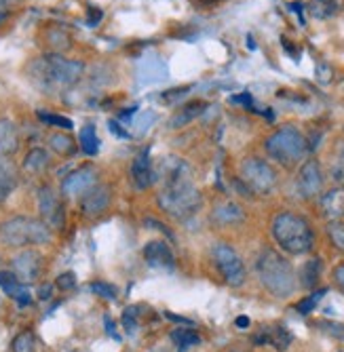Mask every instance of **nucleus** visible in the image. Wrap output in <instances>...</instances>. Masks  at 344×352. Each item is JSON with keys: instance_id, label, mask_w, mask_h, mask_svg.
Masks as SVG:
<instances>
[{"instance_id": "a878e982", "label": "nucleus", "mask_w": 344, "mask_h": 352, "mask_svg": "<svg viewBox=\"0 0 344 352\" xmlns=\"http://www.w3.org/2000/svg\"><path fill=\"white\" fill-rule=\"evenodd\" d=\"M203 110H205V104H203V102H191V104H186V106L169 120V126H171V129H180V126L189 124V122H193L197 116H201Z\"/></svg>"}, {"instance_id": "a19ab883", "label": "nucleus", "mask_w": 344, "mask_h": 352, "mask_svg": "<svg viewBox=\"0 0 344 352\" xmlns=\"http://www.w3.org/2000/svg\"><path fill=\"white\" fill-rule=\"evenodd\" d=\"M334 283H336L338 289L344 294V264H340V266L334 268Z\"/></svg>"}, {"instance_id": "ddd939ff", "label": "nucleus", "mask_w": 344, "mask_h": 352, "mask_svg": "<svg viewBox=\"0 0 344 352\" xmlns=\"http://www.w3.org/2000/svg\"><path fill=\"white\" fill-rule=\"evenodd\" d=\"M110 201H112L110 186L96 184L80 197V209L87 217H96V215H102L110 207Z\"/></svg>"}, {"instance_id": "a18cd8bd", "label": "nucleus", "mask_w": 344, "mask_h": 352, "mask_svg": "<svg viewBox=\"0 0 344 352\" xmlns=\"http://www.w3.org/2000/svg\"><path fill=\"white\" fill-rule=\"evenodd\" d=\"M100 17H102V13H100V11H93V9H91V17H89V23H91V25H93V23H98V21H100Z\"/></svg>"}, {"instance_id": "79ce46f5", "label": "nucleus", "mask_w": 344, "mask_h": 352, "mask_svg": "<svg viewBox=\"0 0 344 352\" xmlns=\"http://www.w3.org/2000/svg\"><path fill=\"white\" fill-rule=\"evenodd\" d=\"M108 126H110V131H112L114 135H118V138H129V133H127V131H122V129H120V124H118L116 120H110Z\"/></svg>"}, {"instance_id": "20e7f679", "label": "nucleus", "mask_w": 344, "mask_h": 352, "mask_svg": "<svg viewBox=\"0 0 344 352\" xmlns=\"http://www.w3.org/2000/svg\"><path fill=\"white\" fill-rule=\"evenodd\" d=\"M159 205L175 219H189L191 215H195L201 207V195L193 184V177L163 184Z\"/></svg>"}, {"instance_id": "49530a36", "label": "nucleus", "mask_w": 344, "mask_h": 352, "mask_svg": "<svg viewBox=\"0 0 344 352\" xmlns=\"http://www.w3.org/2000/svg\"><path fill=\"white\" fill-rule=\"evenodd\" d=\"M237 325H239V327H247V325H249V318L239 316V318H237Z\"/></svg>"}, {"instance_id": "1a4fd4ad", "label": "nucleus", "mask_w": 344, "mask_h": 352, "mask_svg": "<svg viewBox=\"0 0 344 352\" xmlns=\"http://www.w3.org/2000/svg\"><path fill=\"white\" fill-rule=\"evenodd\" d=\"M11 266H13V274L21 285H32L41 278L45 262L36 249H21L11 260Z\"/></svg>"}, {"instance_id": "e433bc0d", "label": "nucleus", "mask_w": 344, "mask_h": 352, "mask_svg": "<svg viewBox=\"0 0 344 352\" xmlns=\"http://www.w3.org/2000/svg\"><path fill=\"white\" fill-rule=\"evenodd\" d=\"M154 120H156V114H154V112H142V114L136 118L133 126H138V133H144V131L150 129V124H152Z\"/></svg>"}, {"instance_id": "7c9ffc66", "label": "nucleus", "mask_w": 344, "mask_h": 352, "mask_svg": "<svg viewBox=\"0 0 344 352\" xmlns=\"http://www.w3.org/2000/svg\"><path fill=\"white\" fill-rule=\"evenodd\" d=\"M171 340L175 342V346L180 348V350H186V348H191V346H197L201 340H199V336L193 331V329H175L173 333H171Z\"/></svg>"}, {"instance_id": "39448f33", "label": "nucleus", "mask_w": 344, "mask_h": 352, "mask_svg": "<svg viewBox=\"0 0 344 352\" xmlns=\"http://www.w3.org/2000/svg\"><path fill=\"white\" fill-rule=\"evenodd\" d=\"M51 228L43 219L15 215L0 223V241L9 247H28V245H47L51 241Z\"/></svg>"}, {"instance_id": "c85d7f7f", "label": "nucleus", "mask_w": 344, "mask_h": 352, "mask_svg": "<svg viewBox=\"0 0 344 352\" xmlns=\"http://www.w3.org/2000/svg\"><path fill=\"white\" fill-rule=\"evenodd\" d=\"M78 144L83 148V152L87 154H96L100 150V140H98V133H96V126L93 124H87L80 129V135H78Z\"/></svg>"}, {"instance_id": "2f4dec72", "label": "nucleus", "mask_w": 344, "mask_h": 352, "mask_svg": "<svg viewBox=\"0 0 344 352\" xmlns=\"http://www.w3.org/2000/svg\"><path fill=\"white\" fill-rule=\"evenodd\" d=\"M39 118L49 124V126H59V129H64V131H70L72 129V120L66 118V116H61V114H51V112H39Z\"/></svg>"}, {"instance_id": "6e6552de", "label": "nucleus", "mask_w": 344, "mask_h": 352, "mask_svg": "<svg viewBox=\"0 0 344 352\" xmlns=\"http://www.w3.org/2000/svg\"><path fill=\"white\" fill-rule=\"evenodd\" d=\"M211 255H213L217 270H220V274L230 287H241L245 283V266L239 258V253L230 245L215 243L211 249Z\"/></svg>"}, {"instance_id": "4c0bfd02", "label": "nucleus", "mask_w": 344, "mask_h": 352, "mask_svg": "<svg viewBox=\"0 0 344 352\" xmlns=\"http://www.w3.org/2000/svg\"><path fill=\"white\" fill-rule=\"evenodd\" d=\"M91 289L96 292L98 296L106 298V300H114V298H116V289H114L112 285H106V283H93V285H91Z\"/></svg>"}, {"instance_id": "f8f14e48", "label": "nucleus", "mask_w": 344, "mask_h": 352, "mask_svg": "<svg viewBox=\"0 0 344 352\" xmlns=\"http://www.w3.org/2000/svg\"><path fill=\"white\" fill-rule=\"evenodd\" d=\"M96 184H98V171L93 167H80L64 177V182H61V195L72 197V199L83 197L85 192Z\"/></svg>"}, {"instance_id": "9b49d317", "label": "nucleus", "mask_w": 344, "mask_h": 352, "mask_svg": "<svg viewBox=\"0 0 344 352\" xmlns=\"http://www.w3.org/2000/svg\"><path fill=\"white\" fill-rule=\"evenodd\" d=\"M296 188H298L302 199H315V197L321 195V190H323V171H321L319 161L310 158V161L302 163V167L298 171Z\"/></svg>"}, {"instance_id": "f257e3e1", "label": "nucleus", "mask_w": 344, "mask_h": 352, "mask_svg": "<svg viewBox=\"0 0 344 352\" xmlns=\"http://www.w3.org/2000/svg\"><path fill=\"white\" fill-rule=\"evenodd\" d=\"M260 283L275 298H290L296 292V272L292 264L275 249H262L256 262Z\"/></svg>"}, {"instance_id": "cd10ccee", "label": "nucleus", "mask_w": 344, "mask_h": 352, "mask_svg": "<svg viewBox=\"0 0 344 352\" xmlns=\"http://www.w3.org/2000/svg\"><path fill=\"white\" fill-rule=\"evenodd\" d=\"M321 276V260H308L302 270H300V278H302V285L306 287V289H310V287H315L317 280Z\"/></svg>"}, {"instance_id": "a211bd4d", "label": "nucleus", "mask_w": 344, "mask_h": 352, "mask_svg": "<svg viewBox=\"0 0 344 352\" xmlns=\"http://www.w3.org/2000/svg\"><path fill=\"white\" fill-rule=\"evenodd\" d=\"M43 41L45 45L53 51V53H64L72 47V36L66 28L61 25H49L45 32H43Z\"/></svg>"}, {"instance_id": "dca6fc26", "label": "nucleus", "mask_w": 344, "mask_h": 352, "mask_svg": "<svg viewBox=\"0 0 344 352\" xmlns=\"http://www.w3.org/2000/svg\"><path fill=\"white\" fill-rule=\"evenodd\" d=\"M19 129L9 118H0V156H13L19 150Z\"/></svg>"}, {"instance_id": "393cba45", "label": "nucleus", "mask_w": 344, "mask_h": 352, "mask_svg": "<svg viewBox=\"0 0 344 352\" xmlns=\"http://www.w3.org/2000/svg\"><path fill=\"white\" fill-rule=\"evenodd\" d=\"M49 146L55 154L59 156H72L78 148V144L74 142L72 135H68L66 131H57L49 135Z\"/></svg>"}, {"instance_id": "aec40b11", "label": "nucleus", "mask_w": 344, "mask_h": 352, "mask_svg": "<svg viewBox=\"0 0 344 352\" xmlns=\"http://www.w3.org/2000/svg\"><path fill=\"white\" fill-rule=\"evenodd\" d=\"M0 287H3L9 298L17 300L21 306L30 304V294L25 292V287L17 280V276L13 272H7V270L0 272Z\"/></svg>"}, {"instance_id": "423d86ee", "label": "nucleus", "mask_w": 344, "mask_h": 352, "mask_svg": "<svg viewBox=\"0 0 344 352\" xmlns=\"http://www.w3.org/2000/svg\"><path fill=\"white\" fill-rule=\"evenodd\" d=\"M264 148H266V154L272 158V161L292 169L306 156L308 144H306V138L302 135L300 129L288 124V126H281V129H277L266 140Z\"/></svg>"}, {"instance_id": "2eb2a0df", "label": "nucleus", "mask_w": 344, "mask_h": 352, "mask_svg": "<svg viewBox=\"0 0 344 352\" xmlns=\"http://www.w3.org/2000/svg\"><path fill=\"white\" fill-rule=\"evenodd\" d=\"M321 211L330 221H344V184L332 188L321 197Z\"/></svg>"}, {"instance_id": "c03bdc74", "label": "nucleus", "mask_w": 344, "mask_h": 352, "mask_svg": "<svg viewBox=\"0 0 344 352\" xmlns=\"http://www.w3.org/2000/svg\"><path fill=\"white\" fill-rule=\"evenodd\" d=\"M49 298H51V287L49 285L41 287V300H49Z\"/></svg>"}, {"instance_id": "0eeeda50", "label": "nucleus", "mask_w": 344, "mask_h": 352, "mask_svg": "<svg viewBox=\"0 0 344 352\" xmlns=\"http://www.w3.org/2000/svg\"><path fill=\"white\" fill-rule=\"evenodd\" d=\"M241 179L245 182L247 190L256 192V195H268L277 186L275 169L258 156H249L241 163Z\"/></svg>"}, {"instance_id": "f03ea898", "label": "nucleus", "mask_w": 344, "mask_h": 352, "mask_svg": "<svg viewBox=\"0 0 344 352\" xmlns=\"http://www.w3.org/2000/svg\"><path fill=\"white\" fill-rule=\"evenodd\" d=\"M30 72H32V76L45 89L72 87L83 76L85 63L76 61V59H68V57L59 55V53H49V55L36 59L32 66H30Z\"/></svg>"}, {"instance_id": "7ed1b4c3", "label": "nucleus", "mask_w": 344, "mask_h": 352, "mask_svg": "<svg viewBox=\"0 0 344 352\" xmlns=\"http://www.w3.org/2000/svg\"><path fill=\"white\" fill-rule=\"evenodd\" d=\"M272 236L281 249L292 255L308 253L312 249V243H315L310 223L302 215L292 211H283L272 219Z\"/></svg>"}, {"instance_id": "6ab92c4d", "label": "nucleus", "mask_w": 344, "mask_h": 352, "mask_svg": "<svg viewBox=\"0 0 344 352\" xmlns=\"http://www.w3.org/2000/svg\"><path fill=\"white\" fill-rule=\"evenodd\" d=\"M131 177H133V184L140 188V190H146L152 182H154V169H152V163L148 154H140L133 165H131Z\"/></svg>"}, {"instance_id": "72a5a7b5", "label": "nucleus", "mask_w": 344, "mask_h": 352, "mask_svg": "<svg viewBox=\"0 0 344 352\" xmlns=\"http://www.w3.org/2000/svg\"><path fill=\"white\" fill-rule=\"evenodd\" d=\"M13 352H34V336L30 331H21L13 340Z\"/></svg>"}, {"instance_id": "5701e85b", "label": "nucleus", "mask_w": 344, "mask_h": 352, "mask_svg": "<svg viewBox=\"0 0 344 352\" xmlns=\"http://www.w3.org/2000/svg\"><path fill=\"white\" fill-rule=\"evenodd\" d=\"M258 344H270L275 346L277 350H286L290 344H292V333L286 329V327H266L262 329V333L256 338Z\"/></svg>"}, {"instance_id": "c756f323", "label": "nucleus", "mask_w": 344, "mask_h": 352, "mask_svg": "<svg viewBox=\"0 0 344 352\" xmlns=\"http://www.w3.org/2000/svg\"><path fill=\"white\" fill-rule=\"evenodd\" d=\"M330 175L338 186L344 184V142L336 148L334 161H332V167H330Z\"/></svg>"}, {"instance_id": "f704fd0d", "label": "nucleus", "mask_w": 344, "mask_h": 352, "mask_svg": "<svg viewBox=\"0 0 344 352\" xmlns=\"http://www.w3.org/2000/svg\"><path fill=\"white\" fill-rule=\"evenodd\" d=\"M138 316H140L138 306L127 308V310L122 312V325H125V329H127L129 333H133V331L138 329Z\"/></svg>"}, {"instance_id": "473e14b6", "label": "nucleus", "mask_w": 344, "mask_h": 352, "mask_svg": "<svg viewBox=\"0 0 344 352\" xmlns=\"http://www.w3.org/2000/svg\"><path fill=\"white\" fill-rule=\"evenodd\" d=\"M327 234H330L332 245H334L338 251H344V221H330Z\"/></svg>"}, {"instance_id": "9d476101", "label": "nucleus", "mask_w": 344, "mask_h": 352, "mask_svg": "<svg viewBox=\"0 0 344 352\" xmlns=\"http://www.w3.org/2000/svg\"><path fill=\"white\" fill-rule=\"evenodd\" d=\"M39 213H41V219L51 230L64 228V221H66L64 203H61L59 195L51 186H43L39 190Z\"/></svg>"}, {"instance_id": "ea45409f", "label": "nucleus", "mask_w": 344, "mask_h": 352, "mask_svg": "<svg viewBox=\"0 0 344 352\" xmlns=\"http://www.w3.org/2000/svg\"><path fill=\"white\" fill-rule=\"evenodd\" d=\"M319 327H323L327 333H332V336L344 340V325H340V323H330V321H321Z\"/></svg>"}, {"instance_id": "37998d69", "label": "nucleus", "mask_w": 344, "mask_h": 352, "mask_svg": "<svg viewBox=\"0 0 344 352\" xmlns=\"http://www.w3.org/2000/svg\"><path fill=\"white\" fill-rule=\"evenodd\" d=\"M17 3H19V0H0V11H3V9H11Z\"/></svg>"}, {"instance_id": "bb28decb", "label": "nucleus", "mask_w": 344, "mask_h": 352, "mask_svg": "<svg viewBox=\"0 0 344 352\" xmlns=\"http://www.w3.org/2000/svg\"><path fill=\"white\" fill-rule=\"evenodd\" d=\"M306 7L315 19H330L340 11V0H308Z\"/></svg>"}, {"instance_id": "b1692460", "label": "nucleus", "mask_w": 344, "mask_h": 352, "mask_svg": "<svg viewBox=\"0 0 344 352\" xmlns=\"http://www.w3.org/2000/svg\"><path fill=\"white\" fill-rule=\"evenodd\" d=\"M167 74V68L163 66V61L161 59H156V57H148L140 63V80L150 85V82H159L163 80Z\"/></svg>"}, {"instance_id": "412c9836", "label": "nucleus", "mask_w": 344, "mask_h": 352, "mask_svg": "<svg viewBox=\"0 0 344 352\" xmlns=\"http://www.w3.org/2000/svg\"><path fill=\"white\" fill-rule=\"evenodd\" d=\"M211 219L215 223H220V226H233V223L243 221V209L235 203H222L213 209Z\"/></svg>"}, {"instance_id": "4468645a", "label": "nucleus", "mask_w": 344, "mask_h": 352, "mask_svg": "<svg viewBox=\"0 0 344 352\" xmlns=\"http://www.w3.org/2000/svg\"><path fill=\"white\" fill-rule=\"evenodd\" d=\"M144 260L152 268H173V253L165 241H152L144 247Z\"/></svg>"}, {"instance_id": "4be33fe9", "label": "nucleus", "mask_w": 344, "mask_h": 352, "mask_svg": "<svg viewBox=\"0 0 344 352\" xmlns=\"http://www.w3.org/2000/svg\"><path fill=\"white\" fill-rule=\"evenodd\" d=\"M17 184H19L17 169L13 167L11 161H7L5 156H0V195L7 199L11 192L17 188Z\"/></svg>"}, {"instance_id": "f3484780", "label": "nucleus", "mask_w": 344, "mask_h": 352, "mask_svg": "<svg viewBox=\"0 0 344 352\" xmlns=\"http://www.w3.org/2000/svg\"><path fill=\"white\" fill-rule=\"evenodd\" d=\"M49 167H51V156L45 148L28 150V154L23 156V163H21V169L28 175H43Z\"/></svg>"}, {"instance_id": "de8ad7c7", "label": "nucleus", "mask_w": 344, "mask_h": 352, "mask_svg": "<svg viewBox=\"0 0 344 352\" xmlns=\"http://www.w3.org/2000/svg\"><path fill=\"white\" fill-rule=\"evenodd\" d=\"M3 201H5V197H3V195H0V205H3Z\"/></svg>"}, {"instance_id": "58836bf2", "label": "nucleus", "mask_w": 344, "mask_h": 352, "mask_svg": "<svg viewBox=\"0 0 344 352\" xmlns=\"http://www.w3.org/2000/svg\"><path fill=\"white\" fill-rule=\"evenodd\" d=\"M76 285V276H74V272H64V274H59V278H57V287L59 289H72V287Z\"/></svg>"}, {"instance_id": "c9c22d12", "label": "nucleus", "mask_w": 344, "mask_h": 352, "mask_svg": "<svg viewBox=\"0 0 344 352\" xmlns=\"http://www.w3.org/2000/svg\"><path fill=\"white\" fill-rule=\"evenodd\" d=\"M325 296V289H321V292H315V294H312L310 298H306V300H302L300 304H298V312L300 314H308L312 308H315L317 306V302L321 300Z\"/></svg>"}]
</instances>
